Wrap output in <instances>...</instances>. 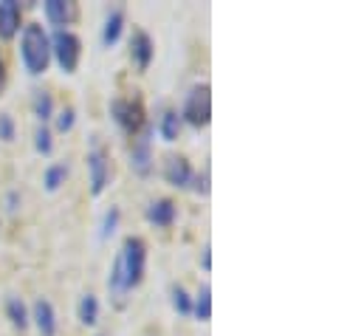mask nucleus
Listing matches in <instances>:
<instances>
[{"mask_svg":"<svg viewBox=\"0 0 364 336\" xmlns=\"http://www.w3.org/2000/svg\"><path fill=\"white\" fill-rule=\"evenodd\" d=\"M212 249H209V243H206V246H203V252H200V266H203V271H209V268H212Z\"/></svg>","mask_w":364,"mask_h":336,"instance_id":"bb28decb","label":"nucleus"},{"mask_svg":"<svg viewBox=\"0 0 364 336\" xmlns=\"http://www.w3.org/2000/svg\"><path fill=\"white\" fill-rule=\"evenodd\" d=\"M20 60L31 77H40L51 65V37L40 23H28L20 31Z\"/></svg>","mask_w":364,"mask_h":336,"instance_id":"f03ea898","label":"nucleus"},{"mask_svg":"<svg viewBox=\"0 0 364 336\" xmlns=\"http://www.w3.org/2000/svg\"><path fill=\"white\" fill-rule=\"evenodd\" d=\"M192 314H195L200 322H209V320H212V288H209L206 283L200 285L198 297L192 300Z\"/></svg>","mask_w":364,"mask_h":336,"instance_id":"a211bd4d","label":"nucleus"},{"mask_svg":"<svg viewBox=\"0 0 364 336\" xmlns=\"http://www.w3.org/2000/svg\"><path fill=\"white\" fill-rule=\"evenodd\" d=\"M34 147H37V153H40V156H51L54 142H51V130H48L46 125H40V127H37V133H34Z\"/></svg>","mask_w":364,"mask_h":336,"instance_id":"412c9836","label":"nucleus"},{"mask_svg":"<svg viewBox=\"0 0 364 336\" xmlns=\"http://www.w3.org/2000/svg\"><path fill=\"white\" fill-rule=\"evenodd\" d=\"M144 271H147V243L141 238L130 235V238H124L122 252L116 254V260H113V268H110V277H107L110 294L122 303L127 291L141 285Z\"/></svg>","mask_w":364,"mask_h":336,"instance_id":"f257e3e1","label":"nucleus"},{"mask_svg":"<svg viewBox=\"0 0 364 336\" xmlns=\"http://www.w3.org/2000/svg\"><path fill=\"white\" fill-rule=\"evenodd\" d=\"M6 317L11 320V325H14L17 331H26V328H28V322H31L26 303H23L20 297H14V294L6 300Z\"/></svg>","mask_w":364,"mask_h":336,"instance_id":"2eb2a0df","label":"nucleus"},{"mask_svg":"<svg viewBox=\"0 0 364 336\" xmlns=\"http://www.w3.org/2000/svg\"><path fill=\"white\" fill-rule=\"evenodd\" d=\"M74 122H77L74 107H63V110H60V116H57V130H60V133H68V130L74 127Z\"/></svg>","mask_w":364,"mask_h":336,"instance_id":"5701e85b","label":"nucleus"},{"mask_svg":"<svg viewBox=\"0 0 364 336\" xmlns=\"http://www.w3.org/2000/svg\"><path fill=\"white\" fill-rule=\"evenodd\" d=\"M77 314H80V322H82V325H88V328L96 325V322H99V300H96L93 294H82Z\"/></svg>","mask_w":364,"mask_h":336,"instance_id":"6ab92c4d","label":"nucleus"},{"mask_svg":"<svg viewBox=\"0 0 364 336\" xmlns=\"http://www.w3.org/2000/svg\"><path fill=\"white\" fill-rule=\"evenodd\" d=\"M192 189H195L198 195H209V169L195 172V178H192Z\"/></svg>","mask_w":364,"mask_h":336,"instance_id":"393cba45","label":"nucleus"},{"mask_svg":"<svg viewBox=\"0 0 364 336\" xmlns=\"http://www.w3.org/2000/svg\"><path fill=\"white\" fill-rule=\"evenodd\" d=\"M110 119L119 125V130L130 139H136L144 130V107L139 99H127V96H116L110 99Z\"/></svg>","mask_w":364,"mask_h":336,"instance_id":"39448f33","label":"nucleus"},{"mask_svg":"<svg viewBox=\"0 0 364 336\" xmlns=\"http://www.w3.org/2000/svg\"><path fill=\"white\" fill-rule=\"evenodd\" d=\"M43 11H46L48 23H54L60 28L77 23V17H80V6L74 0H46L43 3Z\"/></svg>","mask_w":364,"mask_h":336,"instance_id":"9d476101","label":"nucleus"},{"mask_svg":"<svg viewBox=\"0 0 364 336\" xmlns=\"http://www.w3.org/2000/svg\"><path fill=\"white\" fill-rule=\"evenodd\" d=\"M51 57L57 60L63 74H77L82 60V40L68 28H57L51 37Z\"/></svg>","mask_w":364,"mask_h":336,"instance_id":"7ed1b4c3","label":"nucleus"},{"mask_svg":"<svg viewBox=\"0 0 364 336\" xmlns=\"http://www.w3.org/2000/svg\"><path fill=\"white\" fill-rule=\"evenodd\" d=\"M3 90H6V63L0 57V96H3Z\"/></svg>","mask_w":364,"mask_h":336,"instance_id":"cd10ccee","label":"nucleus"},{"mask_svg":"<svg viewBox=\"0 0 364 336\" xmlns=\"http://www.w3.org/2000/svg\"><path fill=\"white\" fill-rule=\"evenodd\" d=\"M88 175H91V192L102 195L110 184V162H107L105 147H99V145H93L88 153Z\"/></svg>","mask_w":364,"mask_h":336,"instance_id":"0eeeda50","label":"nucleus"},{"mask_svg":"<svg viewBox=\"0 0 364 336\" xmlns=\"http://www.w3.org/2000/svg\"><path fill=\"white\" fill-rule=\"evenodd\" d=\"M181 122L192 127H206L212 122V88L209 83H198L189 88L181 110Z\"/></svg>","mask_w":364,"mask_h":336,"instance_id":"20e7f679","label":"nucleus"},{"mask_svg":"<svg viewBox=\"0 0 364 336\" xmlns=\"http://www.w3.org/2000/svg\"><path fill=\"white\" fill-rule=\"evenodd\" d=\"M153 54H156V46H153L150 34L136 28L133 37H130V63H133V68L139 74H144L150 68V63H153Z\"/></svg>","mask_w":364,"mask_h":336,"instance_id":"6e6552de","label":"nucleus"},{"mask_svg":"<svg viewBox=\"0 0 364 336\" xmlns=\"http://www.w3.org/2000/svg\"><path fill=\"white\" fill-rule=\"evenodd\" d=\"M28 317L34 320L40 336H57V314H54V305H51L48 300L40 297V300L34 303V308H31Z\"/></svg>","mask_w":364,"mask_h":336,"instance_id":"9b49d317","label":"nucleus"},{"mask_svg":"<svg viewBox=\"0 0 364 336\" xmlns=\"http://www.w3.org/2000/svg\"><path fill=\"white\" fill-rule=\"evenodd\" d=\"M65 178H68V167L65 164H51V167L46 169V175H43V184H46L48 192H57L65 184Z\"/></svg>","mask_w":364,"mask_h":336,"instance_id":"aec40b11","label":"nucleus"},{"mask_svg":"<svg viewBox=\"0 0 364 336\" xmlns=\"http://www.w3.org/2000/svg\"><path fill=\"white\" fill-rule=\"evenodd\" d=\"M116 224H119V209H110L105 215V224H102V238H110L116 232Z\"/></svg>","mask_w":364,"mask_h":336,"instance_id":"a878e982","label":"nucleus"},{"mask_svg":"<svg viewBox=\"0 0 364 336\" xmlns=\"http://www.w3.org/2000/svg\"><path fill=\"white\" fill-rule=\"evenodd\" d=\"M31 113H34L43 125L54 116V99H51L48 90H34V96H31Z\"/></svg>","mask_w":364,"mask_h":336,"instance_id":"dca6fc26","label":"nucleus"},{"mask_svg":"<svg viewBox=\"0 0 364 336\" xmlns=\"http://www.w3.org/2000/svg\"><path fill=\"white\" fill-rule=\"evenodd\" d=\"M130 164L139 175H147L153 169V127L144 125V130L133 139L130 147Z\"/></svg>","mask_w":364,"mask_h":336,"instance_id":"423d86ee","label":"nucleus"},{"mask_svg":"<svg viewBox=\"0 0 364 336\" xmlns=\"http://www.w3.org/2000/svg\"><path fill=\"white\" fill-rule=\"evenodd\" d=\"M164 181L176 189H189L192 187V178H195V169L189 167V162L183 156H167L164 162Z\"/></svg>","mask_w":364,"mask_h":336,"instance_id":"1a4fd4ad","label":"nucleus"},{"mask_svg":"<svg viewBox=\"0 0 364 336\" xmlns=\"http://www.w3.org/2000/svg\"><path fill=\"white\" fill-rule=\"evenodd\" d=\"M14 139V119L9 113H0V142H11Z\"/></svg>","mask_w":364,"mask_h":336,"instance_id":"b1692460","label":"nucleus"},{"mask_svg":"<svg viewBox=\"0 0 364 336\" xmlns=\"http://www.w3.org/2000/svg\"><path fill=\"white\" fill-rule=\"evenodd\" d=\"M147 221L153 224V226H161V229H167V226H173L176 224V215H178V209H176V204L170 201V198H159V201H153L150 206H147Z\"/></svg>","mask_w":364,"mask_h":336,"instance_id":"ddd939ff","label":"nucleus"},{"mask_svg":"<svg viewBox=\"0 0 364 336\" xmlns=\"http://www.w3.org/2000/svg\"><path fill=\"white\" fill-rule=\"evenodd\" d=\"M181 116L176 113V110H164V116H161V122H159V133H161V139L164 142H176L178 136H181Z\"/></svg>","mask_w":364,"mask_h":336,"instance_id":"f3484780","label":"nucleus"},{"mask_svg":"<svg viewBox=\"0 0 364 336\" xmlns=\"http://www.w3.org/2000/svg\"><path fill=\"white\" fill-rule=\"evenodd\" d=\"M124 31V11L122 9H113L107 17H105V28H102V46H116L119 37Z\"/></svg>","mask_w":364,"mask_h":336,"instance_id":"4468645a","label":"nucleus"},{"mask_svg":"<svg viewBox=\"0 0 364 336\" xmlns=\"http://www.w3.org/2000/svg\"><path fill=\"white\" fill-rule=\"evenodd\" d=\"M20 17H23L20 3H14V0L0 3V40H11L20 31Z\"/></svg>","mask_w":364,"mask_h":336,"instance_id":"f8f14e48","label":"nucleus"},{"mask_svg":"<svg viewBox=\"0 0 364 336\" xmlns=\"http://www.w3.org/2000/svg\"><path fill=\"white\" fill-rule=\"evenodd\" d=\"M173 308L178 311V314H192V297L186 294V288L183 285H173Z\"/></svg>","mask_w":364,"mask_h":336,"instance_id":"4be33fe9","label":"nucleus"}]
</instances>
